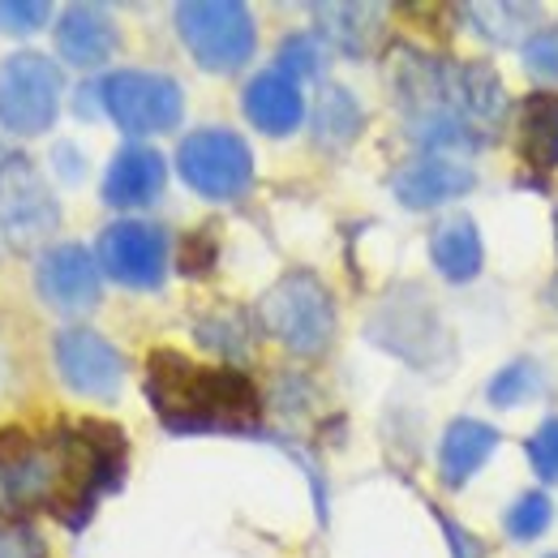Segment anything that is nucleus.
Returning <instances> with one entry per match:
<instances>
[{
	"label": "nucleus",
	"mask_w": 558,
	"mask_h": 558,
	"mask_svg": "<svg viewBox=\"0 0 558 558\" xmlns=\"http://www.w3.org/2000/svg\"><path fill=\"white\" fill-rule=\"evenodd\" d=\"M429 258L438 267V276L451 279V283H464L482 271V232L473 219H447L438 223V232L429 236Z\"/></svg>",
	"instance_id": "obj_17"
},
{
	"label": "nucleus",
	"mask_w": 558,
	"mask_h": 558,
	"mask_svg": "<svg viewBox=\"0 0 558 558\" xmlns=\"http://www.w3.org/2000/svg\"><path fill=\"white\" fill-rule=\"evenodd\" d=\"M520 150L542 172L558 168V95H546V90L529 95L520 112Z\"/></svg>",
	"instance_id": "obj_19"
},
{
	"label": "nucleus",
	"mask_w": 558,
	"mask_h": 558,
	"mask_svg": "<svg viewBox=\"0 0 558 558\" xmlns=\"http://www.w3.org/2000/svg\"><path fill=\"white\" fill-rule=\"evenodd\" d=\"M555 236H558V210H555Z\"/></svg>",
	"instance_id": "obj_30"
},
{
	"label": "nucleus",
	"mask_w": 558,
	"mask_h": 558,
	"mask_svg": "<svg viewBox=\"0 0 558 558\" xmlns=\"http://www.w3.org/2000/svg\"><path fill=\"white\" fill-rule=\"evenodd\" d=\"M99 104L125 134H168L172 125H181L185 112L181 86L168 73L146 70L108 73L99 86Z\"/></svg>",
	"instance_id": "obj_6"
},
{
	"label": "nucleus",
	"mask_w": 558,
	"mask_h": 558,
	"mask_svg": "<svg viewBox=\"0 0 558 558\" xmlns=\"http://www.w3.org/2000/svg\"><path fill=\"white\" fill-rule=\"evenodd\" d=\"M117 44V22L95 4H70L57 22V52L77 70H99Z\"/></svg>",
	"instance_id": "obj_13"
},
{
	"label": "nucleus",
	"mask_w": 558,
	"mask_h": 558,
	"mask_svg": "<svg viewBox=\"0 0 558 558\" xmlns=\"http://www.w3.org/2000/svg\"><path fill=\"white\" fill-rule=\"evenodd\" d=\"M0 223L17 250H35L61 223V207L26 155H9L0 163Z\"/></svg>",
	"instance_id": "obj_8"
},
{
	"label": "nucleus",
	"mask_w": 558,
	"mask_h": 558,
	"mask_svg": "<svg viewBox=\"0 0 558 558\" xmlns=\"http://www.w3.org/2000/svg\"><path fill=\"white\" fill-rule=\"evenodd\" d=\"M95 263L125 288H159L163 271H168V241L150 223L121 219V223L104 228Z\"/></svg>",
	"instance_id": "obj_9"
},
{
	"label": "nucleus",
	"mask_w": 558,
	"mask_h": 558,
	"mask_svg": "<svg viewBox=\"0 0 558 558\" xmlns=\"http://www.w3.org/2000/svg\"><path fill=\"white\" fill-rule=\"evenodd\" d=\"M550 558H558V555H550Z\"/></svg>",
	"instance_id": "obj_31"
},
{
	"label": "nucleus",
	"mask_w": 558,
	"mask_h": 558,
	"mask_svg": "<svg viewBox=\"0 0 558 558\" xmlns=\"http://www.w3.org/2000/svg\"><path fill=\"white\" fill-rule=\"evenodd\" d=\"M245 117L271 134V138H283L301 125L305 117V99H301V86L296 77H288L283 70H267L258 73L250 86H245Z\"/></svg>",
	"instance_id": "obj_15"
},
{
	"label": "nucleus",
	"mask_w": 558,
	"mask_h": 558,
	"mask_svg": "<svg viewBox=\"0 0 558 558\" xmlns=\"http://www.w3.org/2000/svg\"><path fill=\"white\" fill-rule=\"evenodd\" d=\"M550 515H555V502L533 489V494H520V498L507 507L502 524H507V533H511L515 542H533V537H542V533L550 529Z\"/></svg>",
	"instance_id": "obj_23"
},
{
	"label": "nucleus",
	"mask_w": 558,
	"mask_h": 558,
	"mask_svg": "<svg viewBox=\"0 0 558 558\" xmlns=\"http://www.w3.org/2000/svg\"><path fill=\"white\" fill-rule=\"evenodd\" d=\"M61 70L39 52H13L0 61V125L17 138L44 134L61 112Z\"/></svg>",
	"instance_id": "obj_5"
},
{
	"label": "nucleus",
	"mask_w": 558,
	"mask_h": 558,
	"mask_svg": "<svg viewBox=\"0 0 558 558\" xmlns=\"http://www.w3.org/2000/svg\"><path fill=\"white\" fill-rule=\"evenodd\" d=\"M473 181H477L473 168H464L456 159H442V155H429V159L409 163L396 177V198L409 210H429L451 203V198H460V194H469Z\"/></svg>",
	"instance_id": "obj_14"
},
{
	"label": "nucleus",
	"mask_w": 558,
	"mask_h": 558,
	"mask_svg": "<svg viewBox=\"0 0 558 558\" xmlns=\"http://www.w3.org/2000/svg\"><path fill=\"white\" fill-rule=\"evenodd\" d=\"M210 258H215L210 241L207 236H198V241L185 245V254H181V271H185V276H203V271L210 267Z\"/></svg>",
	"instance_id": "obj_28"
},
{
	"label": "nucleus",
	"mask_w": 558,
	"mask_h": 558,
	"mask_svg": "<svg viewBox=\"0 0 558 558\" xmlns=\"http://www.w3.org/2000/svg\"><path fill=\"white\" fill-rule=\"evenodd\" d=\"M263 327L296 356H318L336 336V301L327 283L310 271L283 276L258 305Z\"/></svg>",
	"instance_id": "obj_3"
},
{
	"label": "nucleus",
	"mask_w": 558,
	"mask_h": 558,
	"mask_svg": "<svg viewBox=\"0 0 558 558\" xmlns=\"http://www.w3.org/2000/svg\"><path fill=\"white\" fill-rule=\"evenodd\" d=\"M57 369L77 396H90V400H112L125 378L121 352L86 327H70L57 336Z\"/></svg>",
	"instance_id": "obj_10"
},
{
	"label": "nucleus",
	"mask_w": 558,
	"mask_h": 558,
	"mask_svg": "<svg viewBox=\"0 0 558 558\" xmlns=\"http://www.w3.org/2000/svg\"><path fill=\"white\" fill-rule=\"evenodd\" d=\"M318 142H331V146H344L356 138L361 130V108L344 86H327L323 99H318Z\"/></svg>",
	"instance_id": "obj_21"
},
{
	"label": "nucleus",
	"mask_w": 558,
	"mask_h": 558,
	"mask_svg": "<svg viewBox=\"0 0 558 558\" xmlns=\"http://www.w3.org/2000/svg\"><path fill=\"white\" fill-rule=\"evenodd\" d=\"M524 70L537 82H555L558 77V26L550 31H537L529 44H524Z\"/></svg>",
	"instance_id": "obj_24"
},
{
	"label": "nucleus",
	"mask_w": 558,
	"mask_h": 558,
	"mask_svg": "<svg viewBox=\"0 0 558 558\" xmlns=\"http://www.w3.org/2000/svg\"><path fill=\"white\" fill-rule=\"evenodd\" d=\"M48 22V4L39 0H0V31L4 35H35Z\"/></svg>",
	"instance_id": "obj_25"
},
{
	"label": "nucleus",
	"mask_w": 558,
	"mask_h": 558,
	"mask_svg": "<svg viewBox=\"0 0 558 558\" xmlns=\"http://www.w3.org/2000/svg\"><path fill=\"white\" fill-rule=\"evenodd\" d=\"M57 489L48 511L65 520L70 529H82L95 511V498L104 489L121 486L125 473V438L117 425L82 421L73 429H57Z\"/></svg>",
	"instance_id": "obj_2"
},
{
	"label": "nucleus",
	"mask_w": 558,
	"mask_h": 558,
	"mask_svg": "<svg viewBox=\"0 0 558 558\" xmlns=\"http://www.w3.org/2000/svg\"><path fill=\"white\" fill-rule=\"evenodd\" d=\"M163 181H168V168H163V155L150 150V146H125L117 150V159L108 163V177H104V203L112 207H150L159 194H163Z\"/></svg>",
	"instance_id": "obj_12"
},
{
	"label": "nucleus",
	"mask_w": 558,
	"mask_h": 558,
	"mask_svg": "<svg viewBox=\"0 0 558 558\" xmlns=\"http://www.w3.org/2000/svg\"><path fill=\"white\" fill-rule=\"evenodd\" d=\"M181 181L203 198H241L254 181V155L232 130H194L177 146Z\"/></svg>",
	"instance_id": "obj_7"
},
{
	"label": "nucleus",
	"mask_w": 558,
	"mask_h": 558,
	"mask_svg": "<svg viewBox=\"0 0 558 558\" xmlns=\"http://www.w3.org/2000/svg\"><path fill=\"white\" fill-rule=\"evenodd\" d=\"M438 524L447 529V537H451V550H456V558H486V555H482V546L473 542V533H464V529H460L456 520H447L442 511H438Z\"/></svg>",
	"instance_id": "obj_29"
},
{
	"label": "nucleus",
	"mask_w": 558,
	"mask_h": 558,
	"mask_svg": "<svg viewBox=\"0 0 558 558\" xmlns=\"http://www.w3.org/2000/svg\"><path fill=\"white\" fill-rule=\"evenodd\" d=\"M146 396L172 434L207 429H254L258 387L232 365H198L172 349L146 356Z\"/></svg>",
	"instance_id": "obj_1"
},
{
	"label": "nucleus",
	"mask_w": 558,
	"mask_h": 558,
	"mask_svg": "<svg viewBox=\"0 0 558 558\" xmlns=\"http://www.w3.org/2000/svg\"><path fill=\"white\" fill-rule=\"evenodd\" d=\"M35 283L52 310L82 314V310H95L99 301V263L90 258L86 245H57L39 258Z\"/></svg>",
	"instance_id": "obj_11"
},
{
	"label": "nucleus",
	"mask_w": 558,
	"mask_h": 558,
	"mask_svg": "<svg viewBox=\"0 0 558 558\" xmlns=\"http://www.w3.org/2000/svg\"><path fill=\"white\" fill-rule=\"evenodd\" d=\"M498 447V429L486 421L460 417L447 425L442 447H438V477L451 489H460L469 477H477V469L486 464Z\"/></svg>",
	"instance_id": "obj_16"
},
{
	"label": "nucleus",
	"mask_w": 558,
	"mask_h": 558,
	"mask_svg": "<svg viewBox=\"0 0 558 558\" xmlns=\"http://www.w3.org/2000/svg\"><path fill=\"white\" fill-rule=\"evenodd\" d=\"M537 391H542V374L533 361H511V365H502V374L489 378V404H498V409H515V404L533 400Z\"/></svg>",
	"instance_id": "obj_22"
},
{
	"label": "nucleus",
	"mask_w": 558,
	"mask_h": 558,
	"mask_svg": "<svg viewBox=\"0 0 558 558\" xmlns=\"http://www.w3.org/2000/svg\"><path fill=\"white\" fill-rule=\"evenodd\" d=\"M469 22L489 44L515 48L537 31V9L533 4H469Z\"/></svg>",
	"instance_id": "obj_20"
},
{
	"label": "nucleus",
	"mask_w": 558,
	"mask_h": 558,
	"mask_svg": "<svg viewBox=\"0 0 558 558\" xmlns=\"http://www.w3.org/2000/svg\"><path fill=\"white\" fill-rule=\"evenodd\" d=\"M529 460L546 482H558V417H550L529 438Z\"/></svg>",
	"instance_id": "obj_27"
},
{
	"label": "nucleus",
	"mask_w": 558,
	"mask_h": 558,
	"mask_svg": "<svg viewBox=\"0 0 558 558\" xmlns=\"http://www.w3.org/2000/svg\"><path fill=\"white\" fill-rule=\"evenodd\" d=\"M318 65H323V48H318L314 39H305V35H296V39H288V44L279 48V70L288 73V77L318 73Z\"/></svg>",
	"instance_id": "obj_26"
},
{
	"label": "nucleus",
	"mask_w": 558,
	"mask_h": 558,
	"mask_svg": "<svg viewBox=\"0 0 558 558\" xmlns=\"http://www.w3.org/2000/svg\"><path fill=\"white\" fill-rule=\"evenodd\" d=\"M177 31L194 61L210 73H236L250 65L258 31L245 4L236 0H185L177 4Z\"/></svg>",
	"instance_id": "obj_4"
},
{
	"label": "nucleus",
	"mask_w": 558,
	"mask_h": 558,
	"mask_svg": "<svg viewBox=\"0 0 558 558\" xmlns=\"http://www.w3.org/2000/svg\"><path fill=\"white\" fill-rule=\"evenodd\" d=\"M314 17H323V35L344 57H365L378 44L383 9L378 4H314Z\"/></svg>",
	"instance_id": "obj_18"
}]
</instances>
